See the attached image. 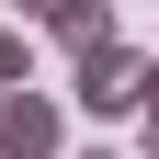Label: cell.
<instances>
[{"label":"cell","mask_w":159,"mask_h":159,"mask_svg":"<svg viewBox=\"0 0 159 159\" xmlns=\"http://www.w3.org/2000/svg\"><path fill=\"white\" fill-rule=\"evenodd\" d=\"M68 159H125V148H68Z\"/></svg>","instance_id":"8992f818"},{"label":"cell","mask_w":159,"mask_h":159,"mask_svg":"<svg viewBox=\"0 0 159 159\" xmlns=\"http://www.w3.org/2000/svg\"><path fill=\"white\" fill-rule=\"evenodd\" d=\"M0 148H11V159H68V114H57V91H0Z\"/></svg>","instance_id":"7a4b0ae2"},{"label":"cell","mask_w":159,"mask_h":159,"mask_svg":"<svg viewBox=\"0 0 159 159\" xmlns=\"http://www.w3.org/2000/svg\"><path fill=\"white\" fill-rule=\"evenodd\" d=\"M136 125H159V57H148V102H136Z\"/></svg>","instance_id":"277c9868"},{"label":"cell","mask_w":159,"mask_h":159,"mask_svg":"<svg viewBox=\"0 0 159 159\" xmlns=\"http://www.w3.org/2000/svg\"><path fill=\"white\" fill-rule=\"evenodd\" d=\"M57 11H68V0H23V23H57Z\"/></svg>","instance_id":"5b68a950"},{"label":"cell","mask_w":159,"mask_h":159,"mask_svg":"<svg viewBox=\"0 0 159 159\" xmlns=\"http://www.w3.org/2000/svg\"><path fill=\"white\" fill-rule=\"evenodd\" d=\"M23 57H34V34H23V23H0V91H23Z\"/></svg>","instance_id":"3957f363"},{"label":"cell","mask_w":159,"mask_h":159,"mask_svg":"<svg viewBox=\"0 0 159 159\" xmlns=\"http://www.w3.org/2000/svg\"><path fill=\"white\" fill-rule=\"evenodd\" d=\"M68 102H80V114H102V125H136V102H148V57H136L125 34L68 46Z\"/></svg>","instance_id":"6da1fadb"},{"label":"cell","mask_w":159,"mask_h":159,"mask_svg":"<svg viewBox=\"0 0 159 159\" xmlns=\"http://www.w3.org/2000/svg\"><path fill=\"white\" fill-rule=\"evenodd\" d=\"M0 159H11V148H0Z\"/></svg>","instance_id":"52a82bcc"}]
</instances>
